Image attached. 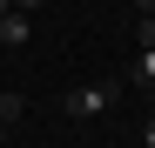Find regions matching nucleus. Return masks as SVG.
Returning <instances> with one entry per match:
<instances>
[{
    "label": "nucleus",
    "mask_w": 155,
    "mask_h": 148,
    "mask_svg": "<svg viewBox=\"0 0 155 148\" xmlns=\"http://www.w3.org/2000/svg\"><path fill=\"white\" fill-rule=\"evenodd\" d=\"M135 20H142V27H135V40H142V47H155V14H135Z\"/></svg>",
    "instance_id": "nucleus-4"
},
{
    "label": "nucleus",
    "mask_w": 155,
    "mask_h": 148,
    "mask_svg": "<svg viewBox=\"0 0 155 148\" xmlns=\"http://www.w3.org/2000/svg\"><path fill=\"white\" fill-rule=\"evenodd\" d=\"M142 148H155V121H148V128H142Z\"/></svg>",
    "instance_id": "nucleus-5"
},
{
    "label": "nucleus",
    "mask_w": 155,
    "mask_h": 148,
    "mask_svg": "<svg viewBox=\"0 0 155 148\" xmlns=\"http://www.w3.org/2000/svg\"><path fill=\"white\" fill-rule=\"evenodd\" d=\"M128 81H135V88L148 94V101H155V47H142V54H135V67H128Z\"/></svg>",
    "instance_id": "nucleus-2"
},
{
    "label": "nucleus",
    "mask_w": 155,
    "mask_h": 148,
    "mask_svg": "<svg viewBox=\"0 0 155 148\" xmlns=\"http://www.w3.org/2000/svg\"><path fill=\"white\" fill-rule=\"evenodd\" d=\"M0 14H14V0H0Z\"/></svg>",
    "instance_id": "nucleus-9"
},
{
    "label": "nucleus",
    "mask_w": 155,
    "mask_h": 148,
    "mask_svg": "<svg viewBox=\"0 0 155 148\" xmlns=\"http://www.w3.org/2000/svg\"><path fill=\"white\" fill-rule=\"evenodd\" d=\"M135 14H155V0H135Z\"/></svg>",
    "instance_id": "nucleus-8"
},
{
    "label": "nucleus",
    "mask_w": 155,
    "mask_h": 148,
    "mask_svg": "<svg viewBox=\"0 0 155 148\" xmlns=\"http://www.w3.org/2000/svg\"><path fill=\"white\" fill-rule=\"evenodd\" d=\"M108 101H115V81H94V88H74V94H68L61 108H68L74 121H94V114L108 108Z\"/></svg>",
    "instance_id": "nucleus-1"
},
{
    "label": "nucleus",
    "mask_w": 155,
    "mask_h": 148,
    "mask_svg": "<svg viewBox=\"0 0 155 148\" xmlns=\"http://www.w3.org/2000/svg\"><path fill=\"white\" fill-rule=\"evenodd\" d=\"M14 7H20V14H34V7H41V0H14Z\"/></svg>",
    "instance_id": "nucleus-7"
},
{
    "label": "nucleus",
    "mask_w": 155,
    "mask_h": 148,
    "mask_svg": "<svg viewBox=\"0 0 155 148\" xmlns=\"http://www.w3.org/2000/svg\"><path fill=\"white\" fill-rule=\"evenodd\" d=\"M27 27H34V14H0V40H7V47H20V40H27Z\"/></svg>",
    "instance_id": "nucleus-3"
},
{
    "label": "nucleus",
    "mask_w": 155,
    "mask_h": 148,
    "mask_svg": "<svg viewBox=\"0 0 155 148\" xmlns=\"http://www.w3.org/2000/svg\"><path fill=\"white\" fill-rule=\"evenodd\" d=\"M7 128H14V121H7V114H0V148H7Z\"/></svg>",
    "instance_id": "nucleus-6"
}]
</instances>
